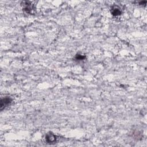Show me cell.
<instances>
[{
	"mask_svg": "<svg viewBox=\"0 0 147 147\" xmlns=\"http://www.w3.org/2000/svg\"><path fill=\"white\" fill-rule=\"evenodd\" d=\"M56 136L52 133H47L45 137L46 141L48 144L55 143L56 141Z\"/></svg>",
	"mask_w": 147,
	"mask_h": 147,
	"instance_id": "cell-1",
	"label": "cell"
},
{
	"mask_svg": "<svg viewBox=\"0 0 147 147\" xmlns=\"http://www.w3.org/2000/svg\"><path fill=\"white\" fill-rule=\"evenodd\" d=\"M12 101V100L10 97H6L4 98H2L1 101V109H2L4 107L8 106L9 105H10Z\"/></svg>",
	"mask_w": 147,
	"mask_h": 147,
	"instance_id": "cell-2",
	"label": "cell"
},
{
	"mask_svg": "<svg viewBox=\"0 0 147 147\" xmlns=\"http://www.w3.org/2000/svg\"><path fill=\"white\" fill-rule=\"evenodd\" d=\"M111 12L114 16H120L121 14V11L120 8L117 6H115L112 8Z\"/></svg>",
	"mask_w": 147,
	"mask_h": 147,
	"instance_id": "cell-3",
	"label": "cell"
},
{
	"mask_svg": "<svg viewBox=\"0 0 147 147\" xmlns=\"http://www.w3.org/2000/svg\"><path fill=\"white\" fill-rule=\"evenodd\" d=\"M75 58L76 60H84V59H85V56L81 55H77L76 56Z\"/></svg>",
	"mask_w": 147,
	"mask_h": 147,
	"instance_id": "cell-4",
	"label": "cell"
}]
</instances>
